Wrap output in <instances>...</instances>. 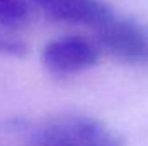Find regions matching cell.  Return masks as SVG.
I'll return each mask as SVG.
<instances>
[{
    "instance_id": "cell-1",
    "label": "cell",
    "mask_w": 148,
    "mask_h": 146,
    "mask_svg": "<svg viewBox=\"0 0 148 146\" xmlns=\"http://www.w3.org/2000/svg\"><path fill=\"white\" fill-rule=\"evenodd\" d=\"M29 146H124V143L100 120L67 113L41 122L29 136Z\"/></svg>"
},
{
    "instance_id": "cell-2",
    "label": "cell",
    "mask_w": 148,
    "mask_h": 146,
    "mask_svg": "<svg viewBox=\"0 0 148 146\" xmlns=\"http://www.w3.org/2000/svg\"><path fill=\"white\" fill-rule=\"evenodd\" d=\"M93 31L95 43L102 53L124 64L148 62L147 28L140 26L136 21L114 14Z\"/></svg>"
},
{
    "instance_id": "cell-3",
    "label": "cell",
    "mask_w": 148,
    "mask_h": 146,
    "mask_svg": "<svg viewBox=\"0 0 148 146\" xmlns=\"http://www.w3.org/2000/svg\"><path fill=\"white\" fill-rule=\"evenodd\" d=\"M100 48L95 40L79 35H66L48 41L41 50V60L55 74H77L100 62Z\"/></svg>"
},
{
    "instance_id": "cell-4",
    "label": "cell",
    "mask_w": 148,
    "mask_h": 146,
    "mask_svg": "<svg viewBox=\"0 0 148 146\" xmlns=\"http://www.w3.org/2000/svg\"><path fill=\"white\" fill-rule=\"evenodd\" d=\"M114 14L112 7L103 0H62L48 17L59 23L95 29Z\"/></svg>"
},
{
    "instance_id": "cell-5",
    "label": "cell",
    "mask_w": 148,
    "mask_h": 146,
    "mask_svg": "<svg viewBox=\"0 0 148 146\" xmlns=\"http://www.w3.org/2000/svg\"><path fill=\"white\" fill-rule=\"evenodd\" d=\"M31 16L28 0H0V24L9 29L24 26Z\"/></svg>"
},
{
    "instance_id": "cell-6",
    "label": "cell",
    "mask_w": 148,
    "mask_h": 146,
    "mask_svg": "<svg viewBox=\"0 0 148 146\" xmlns=\"http://www.w3.org/2000/svg\"><path fill=\"white\" fill-rule=\"evenodd\" d=\"M0 52L9 53V55H23L28 52V48L24 46L21 40H16V38H10L0 33Z\"/></svg>"
},
{
    "instance_id": "cell-7",
    "label": "cell",
    "mask_w": 148,
    "mask_h": 146,
    "mask_svg": "<svg viewBox=\"0 0 148 146\" xmlns=\"http://www.w3.org/2000/svg\"><path fill=\"white\" fill-rule=\"evenodd\" d=\"M28 2H29L31 5H36L38 9H41V10L48 16V14H50V12L59 5L62 0H28Z\"/></svg>"
},
{
    "instance_id": "cell-8",
    "label": "cell",
    "mask_w": 148,
    "mask_h": 146,
    "mask_svg": "<svg viewBox=\"0 0 148 146\" xmlns=\"http://www.w3.org/2000/svg\"><path fill=\"white\" fill-rule=\"evenodd\" d=\"M147 41H148V28H147Z\"/></svg>"
}]
</instances>
